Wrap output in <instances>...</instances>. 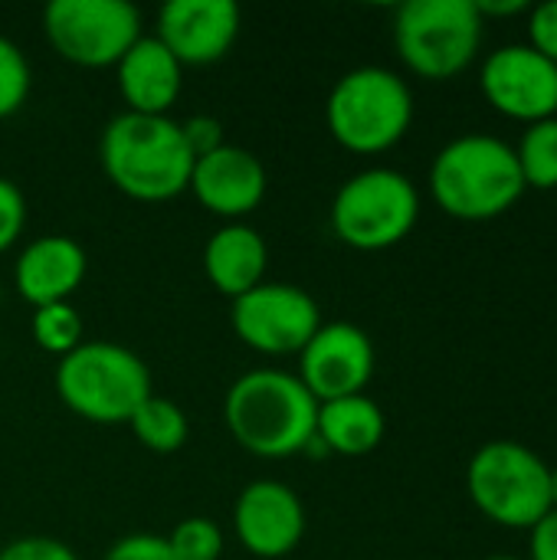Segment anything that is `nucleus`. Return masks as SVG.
Returning <instances> with one entry per match:
<instances>
[{"label": "nucleus", "mask_w": 557, "mask_h": 560, "mask_svg": "<svg viewBox=\"0 0 557 560\" xmlns=\"http://www.w3.org/2000/svg\"><path fill=\"white\" fill-rule=\"evenodd\" d=\"M315 420L318 400L292 371H246L223 397V423L230 436L259 459H289L315 446Z\"/></svg>", "instance_id": "f257e3e1"}, {"label": "nucleus", "mask_w": 557, "mask_h": 560, "mask_svg": "<svg viewBox=\"0 0 557 560\" xmlns=\"http://www.w3.org/2000/svg\"><path fill=\"white\" fill-rule=\"evenodd\" d=\"M98 161L115 190L141 203H164L187 190L194 154L171 115H115L98 138Z\"/></svg>", "instance_id": "f03ea898"}, {"label": "nucleus", "mask_w": 557, "mask_h": 560, "mask_svg": "<svg viewBox=\"0 0 557 560\" xmlns=\"http://www.w3.org/2000/svg\"><path fill=\"white\" fill-rule=\"evenodd\" d=\"M525 190L515 148L496 135H460L443 144L430 164V194L453 220H496L509 213Z\"/></svg>", "instance_id": "7ed1b4c3"}, {"label": "nucleus", "mask_w": 557, "mask_h": 560, "mask_svg": "<svg viewBox=\"0 0 557 560\" xmlns=\"http://www.w3.org/2000/svg\"><path fill=\"white\" fill-rule=\"evenodd\" d=\"M325 125L345 151L384 154L401 144L414 125V92L394 69L358 66L332 85Z\"/></svg>", "instance_id": "20e7f679"}, {"label": "nucleus", "mask_w": 557, "mask_h": 560, "mask_svg": "<svg viewBox=\"0 0 557 560\" xmlns=\"http://www.w3.org/2000/svg\"><path fill=\"white\" fill-rule=\"evenodd\" d=\"M53 381L59 400L76 417L98 427L128 423L154 394L148 364L115 341H82L76 351L59 358Z\"/></svg>", "instance_id": "39448f33"}, {"label": "nucleus", "mask_w": 557, "mask_h": 560, "mask_svg": "<svg viewBox=\"0 0 557 560\" xmlns=\"http://www.w3.org/2000/svg\"><path fill=\"white\" fill-rule=\"evenodd\" d=\"M486 20L476 0H407L394 13L401 62L430 82H446L473 66Z\"/></svg>", "instance_id": "423d86ee"}, {"label": "nucleus", "mask_w": 557, "mask_h": 560, "mask_svg": "<svg viewBox=\"0 0 557 560\" xmlns=\"http://www.w3.org/2000/svg\"><path fill=\"white\" fill-rule=\"evenodd\" d=\"M473 505L502 528L532 532L552 512V466L515 440L479 446L466 469Z\"/></svg>", "instance_id": "0eeeda50"}, {"label": "nucleus", "mask_w": 557, "mask_h": 560, "mask_svg": "<svg viewBox=\"0 0 557 560\" xmlns=\"http://www.w3.org/2000/svg\"><path fill=\"white\" fill-rule=\"evenodd\" d=\"M328 220L345 246L381 253L414 233L420 220V194L407 174L394 167H368L338 187Z\"/></svg>", "instance_id": "6e6552de"}, {"label": "nucleus", "mask_w": 557, "mask_h": 560, "mask_svg": "<svg viewBox=\"0 0 557 560\" xmlns=\"http://www.w3.org/2000/svg\"><path fill=\"white\" fill-rule=\"evenodd\" d=\"M43 33L59 59L82 69H115L144 26L141 10L128 0H49Z\"/></svg>", "instance_id": "1a4fd4ad"}, {"label": "nucleus", "mask_w": 557, "mask_h": 560, "mask_svg": "<svg viewBox=\"0 0 557 560\" xmlns=\"http://www.w3.org/2000/svg\"><path fill=\"white\" fill-rule=\"evenodd\" d=\"M230 325L236 338L266 358H289L309 345L322 328V308L312 292L289 282H259L246 295L233 299Z\"/></svg>", "instance_id": "9d476101"}, {"label": "nucleus", "mask_w": 557, "mask_h": 560, "mask_svg": "<svg viewBox=\"0 0 557 560\" xmlns=\"http://www.w3.org/2000/svg\"><path fill=\"white\" fill-rule=\"evenodd\" d=\"M486 102L515 121L535 125L557 118V66L529 43L499 46L479 72Z\"/></svg>", "instance_id": "9b49d317"}, {"label": "nucleus", "mask_w": 557, "mask_h": 560, "mask_svg": "<svg viewBox=\"0 0 557 560\" xmlns=\"http://www.w3.org/2000/svg\"><path fill=\"white\" fill-rule=\"evenodd\" d=\"M374 341L351 322H322V328L299 351V381L325 404L338 397L364 394L374 377Z\"/></svg>", "instance_id": "f8f14e48"}, {"label": "nucleus", "mask_w": 557, "mask_h": 560, "mask_svg": "<svg viewBox=\"0 0 557 560\" xmlns=\"http://www.w3.org/2000/svg\"><path fill=\"white\" fill-rule=\"evenodd\" d=\"M233 532L253 558H289L305 538V505L292 486L256 479L233 502Z\"/></svg>", "instance_id": "ddd939ff"}, {"label": "nucleus", "mask_w": 557, "mask_h": 560, "mask_svg": "<svg viewBox=\"0 0 557 560\" xmlns=\"http://www.w3.org/2000/svg\"><path fill=\"white\" fill-rule=\"evenodd\" d=\"M187 190L207 213L227 223H243L266 200L269 174L253 151L240 144H220L217 151L194 158Z\"/></svg>", "instance_id": "4468645a"}, {"label": "nucleus", "mask_w": 557, "mask_h": 560, "mask_svg": "<svg viewBox=\"0 0 557 560\" xmlns=\"http://www.w3.org/2000/svg\"><path fill=\"white\" fill-rule=\"evenodd\" d=\"M240 7L233 0H171L158 10L154 36L187 66L220 62L240 36Z\"/></svg>", "instance_id": "2eb2a0df"}, {"label": "nucleus", "mask_w": 557, "mask_h": 560, "mask_svg": "<svg viewBox=\"0 0 557 560\" xmlns=\"http://www.w3.org/2000/svg\"><path fill=\"white\" fill-rule=\"evenodd\" d=\"M89 269V256L82 243L62 233L36 236L23 246V253L13 262V289L23 302L33 308L69 302Z\"/></svg>", "instance_id": "dca6fc26"}, {"label": "nucleus", "mask_w": 557, "mask_h": 560, "mask_svg": "<svg viewBox=\"0 0 557 560\" xmlns=\"http://www.w3.org/2000/svg\"><path fill=\"white\" fill-rule=\"evenodd\" d=\"M118 95L135 115H171L184 89V66L151 33H144L115 66Z\"/></svg>", "instance_id": "f3484780"}, {"label": "nucleus", "mask_w": 557, "mask_h": 560, "mask_svg": "<svg viewBox=\"0 0 557 560\" xmlns=\"http://www.w3.org/2000/svg\"><path fill=\"white\" fill-rule=\"evenodd\" d=\"M266 269H269V246L263 233L246 220L223 223L204 246V276L230 302L266 282Z\"/></svg>", "instance_id": "a211bd4d"}, {"label": "nucleus", "mask_w": 557, "mask_h": 560, "mask_svg": "<svg viewBox=\"0 0 557 560\" xmlns=\"http://www.w3.org/2000/svg\"><path fill=\"white\" fill-rule=\"evenodd\" d=\"M387 433V420L378 400L368 394L355 397H338L318 404V420H315V446L335 456H368L381 446Z\"/></svg>", "instance_id": "6ab92c4d"}, {"label": "nucleus", "mask_w": 557, "mask_h": 560, "mask_svg": "<svg viewBox=\"0 0 557 560\" xmlns=\"http://www.w3.org/2000/svg\"><path fill=\"white\" fill-rule=\"evenodd\" d=\"M128 427H131L135 440H138L144 450L158 453V456L177 453V450L187 443V436H190V420H187V413H184L174 400H167V397H161V394H151V397L135 410V417L128 420Z\"/></svg>", "instance_id": "aec40b11"}, {"label": "nucleus", "mask_w": 557, "mask_h": 560, "mask_svg": "<svg viewBox=\"0 0 557 560\" xmlns=\"http://www.w3.org/2000/svg\"><path fill=\"white\" fill-rule=\"evenodd\" d=\"M515 158L525 187L557 190V118L529 125L515 148Z\"/></svg>", "instance_id": "412c9836"}, {"label": "nucleus", "mask_w": 557, "mask_h": 560, "mask_svg": "<svg viewBox=\"0 0 557 560\" xmlns=\"http://www.w3.org/2000/svg\"><path fill=\"white\" fill-rule=\"evenodd\" d=\"M30 331H33V341L46 354H56V358H66L69 351H76L85 341L82 315H79V308L72 302H56V305L33 308Z\"/></svg>", "instance_id": "4be33fe9"}, {"label": "nucleus", "mask_w": 557, "mask_h": 560, "mask_svg": "<svg viewBox=\"0 0 557 560\" xmlns=\"http://www.w3.org/2000/svg\"><path fill=\"white\" fill-rule=\"evenodd\" d=\"M177 560H220L223 558V532L213 518L190 515L181 518L164 538Z\"/></svg>", "instance_id": "5701e85b"}, {"label": "nucleus", "mask_w": 557, "mask_h": 560, "mask_svg": "<svg viewBox=\"0 0 557 560\" xmlns=\"http://www.w3.org/2000/svg\"><path fill=\"white\" fill-rule=\"evenodd\" d=\"M30 89H33V69L23 49L0 33V121L26 105Z\"/></svg>", "instance_id": "b1692460"}, {"label": "nucleus", "mask_w": 557, "mask_h": 560, "mask_svg": "<svg viewBox=\"0 0 557 560\" xmlns=\"http://www.w3.org/2000/svg\"><path fill=\"white\" fill-rule=\"evenodd\" d=\"M23 226H26V197L13 180L0 177V253H7L23 236Z\"/></svg>", "instance_id": "393cba45"}, {"label": "nucleus", "mask_w": 557, "mask_h": 560, "mask_svg": "<svg viewBox=\"0 0 557 560\" xmlns=\"http://www.w3.org/2000/svg\"><path fill=\"white\" fill-rule=\"evenodd\" d=\"M0 560H79V555L56 538L46 535H26V538H13L0 548Z\"/></svg>", "instance_id": "a878e982"}, {"label": "nucleus", "mask_w": 557, "mask_h": 560, "mask_svg": "<svg viewBox=\"0 0 557 560\" xmlns=\"http://www.w3.org/2000/svg\"><path fill=\"white\" fill-rule=\"evenodd\" d=\"M529 46L557 66V0L529 7Z\"/></svg>", "instance_id": "bb28decb"}, {"label": "nucleus", "mask_w": 557, "mask_h": 560, "mask_svg": "<svg viewBox=\"0 0 557 560\" xmlns=\"http://www.w3.org/2000/svg\"><path fill=\"white\" fill-rule=\"evenodd\" d=\"M102 560H177L171 555L167 541L161 535H148V532H138V535H125L118 538Z\"/></svg>", "instance_id": "cd10ccee"}, {"label": "nucleus", "mask_w": 557, "mask_h": 560, "mask_svg": "<svg viewBox=\"0 0 557 560\" xmlns=\"http://www.w3.org/2000/svg\"><path fill=\"white\" fill-rule=\"evenodd\" d=\"M181 131H184V141L194 158H204V154L217 151L220 144H227L223 125L213 115H190L187 121H181Z\"/></svg>", "instance_id": "c85d7f7f"}, {"label": "nucleus", "mask_w": 557, "mask_h": 560, "mask_svg": "<svg viewBox=\"0 0 557 560\" xmlns=\"http://www.w3.org/2000/svg\"><path fill=\"white\" fill-rule=\"evenodd\" d=\"M529 558L557 560V512L552 509L532 532H529Z\"/></svg>", "instance_id": "c756f323"}, {"label": "nucleus", "mask_w": 557, "mask_h": 560, "mask_svg": "<svg viewBox=\"0 0 557 560\" xmlns=\"http://www.w3.org/2000/svg\"><path fill=\"white\" fill-rule=\"evenodd\" d=\"M522 10H529V3H522V0H509V3H479L483 20H486V16H509V13H522Z\"/></svg>", "instance_id": "7c9ffc66"}, {"label": "nucleus", "mask_w": 557, "mask_h": 560, "mask_svg": "<svg viewBox=\"0 0 557 560\" xmlns=\"http://www.w3.org/2000/svg\"><path fill=\"white\" fill-rule=\"evenodd\" d=\"M552 509L557 512V466L552 469Z\"/></svg>", "instance_id": "2f4dec72"}, {"label": "nucleus", "mask_w": 557, "mask_h": 560, "mask_svg": "<svg viewBox=\"0 0 557 560\" xmlns=\"http://www.w3.org/2000/svg\"><path fill=\"white\" fill-rule=\"evenodd\" d=\"M486 560H515V558H502V555H499V558H486Z\"/></svg>", "instance_id": "473e14b6"}]
</instances>
